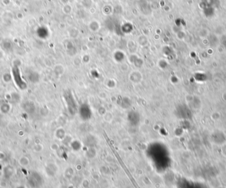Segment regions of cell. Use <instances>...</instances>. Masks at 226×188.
<instances>
[{"mask_svg":"<svg viewBox=\"0 0 226 188\" xmlns=\"http://www.w3.org/2000/svg\"><path fill=\"white\" fill-rule=\"evenodd\" d=\"M29 163H30V161L29 158L25 156H22L21 157L19 158V164L23 167L28 166L29 165Z\"/></svg>","mask_w":226,"mask_h":188,"instance_id":"cell-3","label":"cell"},{"mask_svg":"<svg viewBox=\"0 0 226 188\" xmlns=\"http://www.w3.org/2000/svg\"><path fill=\"white\" fill-rule=\"evenodd\" d=\"M15 188H27V187L24 186V185H18V186H17Z\"/></svg>","mask_w":226,"mask_h":188,"instance_id":"cell-9","label":"cell"},{"mask_svg":"<svg viewBox=\"0 0 226 188\" xmlns=\"http://www.w3.org/2000/svg\"><path fill=\"white\" fill-rule=\"evenodd\" d=\"M28 183L32 188H39L43 184V179L37 173H32L28 179Z\"/></svg>","mask_w":226,"mask_h":188,"instance_id":"cell-1","label":"cell"},{"mask_svg":"<svg viewBox=\"0 0 226 188\" xmlns=\"http://www.w3.org/2000/svg\"><path fill=\"white\" fill-rule=\"evenodd\" d=\"M220 151L221 153H222V155H223V157L226 158V142L223 143L221 145Z\"/></svg>","mask_w":226,"mask_h":188,"instance_id":"cell-5","label":"cell"},{"mask_svg":"<svg viewBox=\"0 0 226 188\" xmlns=\"http://www.w3.org/2000/svg\"><path fill=\"white\" fill-rule=\"evenodd\" d=\"M5 155L4 153L2 152H0V161L3 160L5 159Z\"/></svg>","mask_w":226,"mask_h":188,"instance_id":"cell-8","label":"cell"},{"mask_svg":"<svg viewBox=\"0 0 226 188\" xmlns=\"http://www.w3.org/2000/svg\"><path fill=\"white\" fill-rule=\"evenodd\" d=\"M218 188H225V187H223V186H220V187H218Z\"/></svg>","mask_w":226,"mask_h":188,"instance_id":"cell-10","label":"cell"},{"mask_svg":"<svg viewBox=\"0 0 226 188\" xmlns=\"http://www.w3.org/2000/svg\"><path fill=\"white\" fill-rule=\"evenodd\" d=\"M14 173H15V170H14L13 167L10 165H8L5 167H4L3 174L5 178L6 179H9L13 176Z\"/></svg>","mask_w":226,"mask_h":188,"instance_id":"cell-2","label":"cell"},{"mask_svg":"<svg viewBox=\"0 0 226 188\" xmlns=\"http://www.w3.org/2000/svg\"><path fill=\"white\" fill-rule=\"evenodd\" d=\"M33 149L34 151L36 152H40L43 149V146H42L41 144H36L34 146Z\"/></svg>","mask_w":226,"mask_h":188,"instance_id":"cell-7","label":"cell"},{"mask_svg":"<svg viewBox=\"0 0 226 188\" xmlns=\"http://www.w3.org/2000/svg\"><path fill=\"white\" fill-rule=\"evenodd\" d=\"M210 118L214 122L218 121L221 118V114L219 112H214L210 115Z\"/></svg>","mask_w":226,"mask_h":188,"instance_id":"cell-4","label":"cell"},{"mask_svg":"<svg viewBox=\"0 0 226 188\" xmlns=\"http://www.w3.org/2000/svg\"><path fill=\"white\" fill-rule=\"evenodd\" d=\"M3 80L5 83H9L11 81V76L8 73H5L3 75Z\"/></svg>","mask_w":226,"mask_h":188,"instance_id":"cell-6","label":"cell"}]
</instances>
